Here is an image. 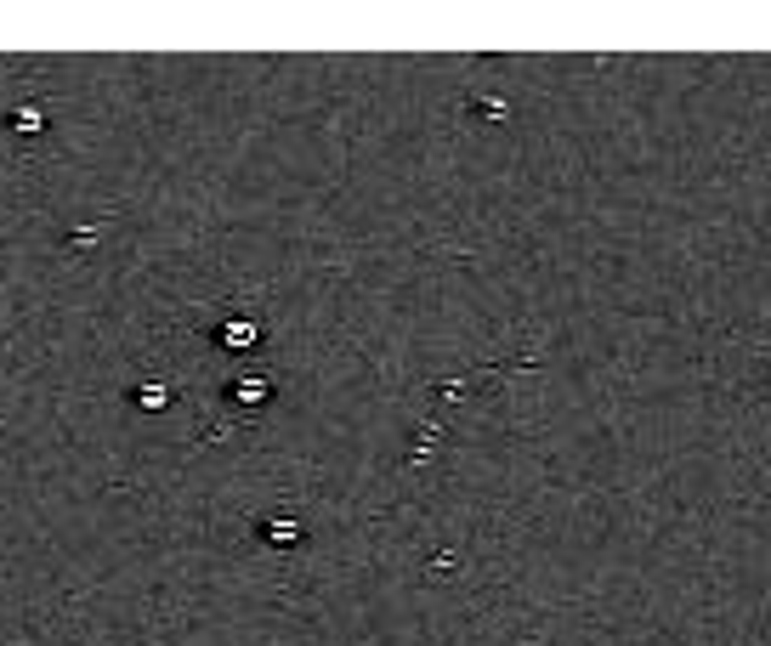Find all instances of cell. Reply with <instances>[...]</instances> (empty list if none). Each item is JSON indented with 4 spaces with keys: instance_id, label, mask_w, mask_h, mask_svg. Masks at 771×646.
Segmentation results:
<instances>
[{
    "instance_id": "6da1fadb",
    "label": "cell",
    "mask_w": 771,
    "mask_h": 646,
    "mask_svg": "<svg viewBox=\"0 0 771 646\" xmlns=\"http://www.w3.org/2000/svg\"><path fill=\"white\" fill-rule=\"evenodd\" d=\"M12 125H18V131H40V114H34V108H23V114H12Z\"/></svg>"
}]
</instances>
